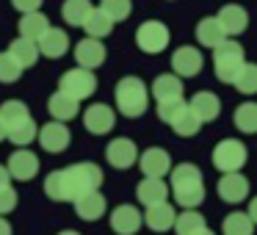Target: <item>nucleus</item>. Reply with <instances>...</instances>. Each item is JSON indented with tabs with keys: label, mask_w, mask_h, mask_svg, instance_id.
<instances>
[{
	"label": "nucleus",
	"mask_w": 257,
	"mask_h": 235,
	"mask_svg": "<svg viewBox=\"0 0 257 235\" xmlns=\"http://www.w3.org/2000/svg\"><path fill=\"white\" fill-rule=\"evenodd\" d=\"M102 169L91 161L72 163L67 169H56L45 177V194L56 202H75L89 191H100Z\"/></svg>",
	"instance_id": "obj_1"
},
{
	"label": "nucleus",
	"mask_w": 257,
	"mask_h": 235,
	"mask_svg": "<svg viewBox=\"0 0 257 235\" xmlns=\"http://www.w3.org/2000/svg\"><path fill=\"white\" fill-rule=\"evenodd\" d=\"M172 194L174 202L185 210H194L205 202V180H202L199 166L194 163H180V166H172Z\"/></svg>",
	"instance_id": "obj_2"
},
{
	"label": "nucleus",
	"mask_w": 257,
	"mask_h": 235,
	"mask_svg": "<svg viewBox=\"0 0 257 235\" xmlns=\"http://www.w3.org/2000/svg\"><path fill=\"white\" fill-rule=\"evenodd\" d=\"M113 100H116V111L124 113L127 119H136L147 111L150 105V97H147V86L141 83L139 78L127 75L116 83V91H113Z\"/></svg>",
	"instance_id": "obj_3"
},
{
	"label": "nucleus",
	"mask_w": 257,
	"mask_h": 235,
	"mask_svg": "<svg viewBox=\"0 0 257 235\" xmlns=\"http://www.w3.org/2000/svg\"><path fill=\"white\" fill-rule=\"evenodd\" d=\"M243 47L238 45L235 39H224L218 47H213V67H216V78L221 83H232L238 69L243 67L246 56Z\"/></svg>",
	"instance_id": "obj_4"
},
{
	"label": "nucleus",
	"mask_w": 257,
	"mask_h": 235,
	"mask_svg": "<svg viewBox=\"0 0 257 235\" xmlns=\"http://www.w3.org/2000/svg\"><path fill=\"white\" fill-rule=\"evenodd\" d=\"M246 158H249L246 147L240 144V141H235V139H221L216 147H213V166H216L218 172H224V174L240 172V169L246 166Z\"/></svg>",
	"instance_id": "obj_5"
},
{
	"label": "nucleus",
	"mask_w": 257,
	"mask_h": 235,
	"mask_svg": "<svg viewBox=\"0 0 257 235\" xmlns=\"http://www.w3.org/2000/svg\"><path fill=\"white\" fill-rule=\"evenodd\" d=\"M58 91H64L67 97L72 100H86L97 91V78L91 69H83V67H75V69H67L61 75V83H58Z\"/></svg>",
	"instance_id": "obj_6"
},
{
	"label": "nucleus",
	"mask_w": 257,
	"mask_h": 235,
	"mask_svg": "<svg viewBox=\"0 0 257 235\" xmlns=\"http://www.w3.org/2000/svg\"><path fill=\"white\" fill-rule=\"evenodd\" d=\"M136 45H139L141 53L158 56V53H163L169 47V28L161 20H147V23H141L139 31H136Z\"/></svg>",
	"instance_id": "obj_7"
},
{
	"label": "nucleus",
	"mask_w": 257,
	"mask_h": 235,
	"mask_svg": "<svg viewBox=\"0 0 257 235\" xmlns=\"http://www.w3.org/2000/svg\"><path fill=\"white\" fill-rule=\"evenodd\" d=\"M202 67H205V58L196 47L183 45L172 53V69L177 78H196L202 72Z\"/></svg>",
	"instance_id": "obj_8"
},
{
	"label": "nucleus",
	"mask_w": 257,
	"mask_h": 235,
	"mask_svg": "<svg viewBox=\"0 0 257 235\" xmlns=\"http://www.w3.org/2000/svg\"><path fill=\"white\" fill-rule=\"evenodd\" d=\"M136 163L141 166L144 177H166V174L172 172V158H169V152L161 150V147H147L144 152H139Z\"/></svg>",
	"instance_id": "obj_9"
},
{
	"label": "nucleus",
	"mask_w": 257,
	"mask_h": 235,
	"mask_svg": "<svg viewBox=\"0 0 257 235\" xmlns=\"http://www.w3.org/2000/svg\"><path fill=\"white\" fill-rule=\"evenodd\" d=\"M83 125L89 133L94 136H105L113 130V125H116V113H113L111 105H105V102H94V105H89L83 111Z\"/></svg>",
	"instance_id": "obj_10"
},
{
	"label": "nucleus",
	"mask_w": 257,
	"mask_h": 235,
	"mask_svg": "<svg viewBox=\"0 0 257 235\" xmlns=\"http://www.w3.org/2000/svg\"><path fill=\"white\" fill-rule=\"evenodd\" d=\"M36 136H39L42 150H47V152H64L69 147V141H72V133H69V128L64 122L42 125V128L36 130Z\"/></svg>",
	"instance_id": "obj_11"
},
{
	"label": "nucleus",
	"mask_w": 257,
	"mask_h": 235,
	"mask_svg": "<svg viewBox=\"0 0 257 235\" xmlns=\"http://www.w3.org/2000/svg\"><path fill=\"white\" fill-rule=\"evenodd\" d=\"M6 163H9L6 166L9 177H14V180H34L36 172H39V158L31 150H25V147H20L17 152H12Z\"/></svg>",
	"instance_id": "obj_12"
},
{
	"label": "nucleus",
	"mask_w": 257,
	"mask_h": 235,
	"mask_svg": "<svg viewBox=\"0 0 257 235\" xmlns=\"http://www.w3.org/2000/svg\"><path fill=\"white\" fill-rule=\"evenodd\" d=\"M216 191H218V196H221L227 205H238V202H243L246 196H249V180H246L240 172L221 174Z\"/></svg>",
	"instance_id": "obj_13"
},
{
	"label": "nucleus",
	"mask_w": 257,
	"mask_h": 235,
	"mask_svg": "<svg viewBox=\"0 0 257 235\" xmlns=\"http://www.w3.org/2000/svg\"><path fill=\"white\" fill-rule=\"evenodd\" d=\"M105 158L113 169H130L136 166V158H139V147H136L133 139H113L105 150Z\"/></svg>",
	"instance_id": "obj_14"
},
{
	"label": "nucleus",
	"mask_w": 257,
	"mask_h": 235,
	"mask_svg": "<svg viewBox=\"0 0 257 235\" xmlns=\"http://www.w3.org/2000/svg\"><path fill=\"white\" fill-rule=\"evenodd\" d=\"M218 25L224 28V34H227V39H235L238 34H243L246 25H249V14H246L243 6H238V3H227V6H221V12H218Z\"/></svg>",
	"instance_id": "obj_15"
},
{
	"label": "nucleus",
	"mask_w": 257,
	"mask_h": 235,
	"mask_svg": "<svg viewBox=\"0 0 257 235\" xmlns=\"http://www.w3.org/2000/svg\"><path fill=\"white\" fill-rule=\"evenodd\" d=\"M105 45H102L100 39H80L78 45H75V61H78V67L83 69H97L102 61H105Z\"/></svg>",
	"instance_id": "obj_16"
},
{
	"label": "nucleus",
	"mask_w": 257,
	"mask_h": 235,
	"mask_svg": "<svg viewBox=\"0 0 257 235\" xmlns=\"http://www.w3.org/2000/svg\"><path fill=\"white\" fill-rule=\"evenodd\" d=\"M141 213H139V207H133V205H119V207H113V213H111V229L116 235H136L141 229Z\"/></svg>",
	"instance_id": "obj_17"
},
{
	"label": "nucleus",
	"mask_w": 257,
	"mask_h": 235,
	"mask_svg": "<svg viewBox=\"0 0 257 235\" xmlns=\"http://www.w3.org/2000/svg\"><path fill=\"white\" fill-rule=\"evenodd\" d=\"M191 111L199 116V122H216L218 113H221V100H218V94H213V91H196L194 97H191Z\"/></svg>",
	"instance_id": "obj_18"
},
{
	"label": "nucleus",
	"mask_w": 257,
	"mask_h": 235,
	"mask_svg": "<svg viewBox=\"0 0 257 235\" xmlns=\"http://www.w3.org/2000/svg\"><path fill=\"white\" fill-rule=\"evenodd\" d=\"M174 216H177V210H174L169 202H158V205L147 207L141 221H147V227H150L152 232H169L172 224H174Z\"/></svg>",
	"instance_id": "obj_19"
},
{
	"label": "nucleus",
	"mask_w": 257,
	"mask_h": 235,
	"mask_svg": "<svg viewBox=\"0 0 257 235\" xmlns=\"http://www.w3.org/2000/svg\"><path fill=\"white\" fill-rule=\"evenodd\" d=\"M36 47H39V56H47V58H61L64 53L69 50V36L67 31L61 28H47L45 36H42L39 42H36Z\"/></svg>",
	"instance_id": "obj_20"
},
{
	"label": "nucleus",
	"mask_w": 257,
	"mask_h": 235,
	"mask_svg": "<svg viewBox=\"0 0 257 235\" xmlns=\"http://www.w3.org/2000/svg\"><path fill=\"white\" fill-rule=\"evenodd\" d=\"M105 207H108V202L100 191H89V194L75 199V213H78L83 221H97V218H102Z\"/></svg>",
	"instance_id": "obj_21"
},
{
	"label": "nucleus",
	"mask_w": 257,
	"mask_h": 235,
	"mask_svg": "<svg viewBox=\"0 0 257 235\" xmlns=\"http://www.w3.org/2000/svg\"><path fill=\"white\" fill-rule=\"evenodd\" d=\"M152 97H155L158 102H169V100H183V78H177V75H158L155 80H152Z\"/></svg>",
	"instance_id": "obj_22"
},
{
	"label": "nucleus",
	"mask_w": 257,
	"mask_h": 235,
	"mask_svg": "<svg viewBox=\"0 0 257 235\" xmlns=\"http://www.w3.org/2000/svg\"><path fill=\"white\" fill-rule=\"evenodd\" d=\"M136 196H139V202L144 207L158 205V202H166L169 185L163 183V177H144L139 183V188H136Z\"/></svg>",
	"instance_id": "obj_23"
},
{
	"label": "nucleus",
	"mask_w": 257,
	"mask_h": 235,
	"mask_svg": "<svg viewBox=\"0 0 257 235\" xmlns=\"http://www.w3.org/2000/svg\"><path fill=\"white\" fill-rule=\"evenodd\" d=\"M47 111H50L53 122H64V125H67L69 119L78 116L80 102H78V100H72V97H67L64 91H56V94H53L50 100H47Z\"/></svg>",
	"instance_id": "obj_24"
},
{
	"label": "nucleus",
	"mask_w": 257,
	"mask_h": 235,
	"mask_svg": "<svg viewBox=\"0 0 257 235\" xmlns=\"http://www.w3.org/2000/svg\"><path fill=\"white\" fill-rule=\"evenodd\" d=\"M28 119H31V111H28V105H25V102L9 100V102H3V105H0V125H3V130H6V133H12L14 128H20V125L28 122Z\"/></svg>",
	"instance_id": "obj_25"
},
{
	"label": "nucleus",
	"mask_w": 257,
	"mask_h": 235,
	"mask_svg": "<svg viewBox=\"0 0 257 235\" xmlns=\"http://www.w3.org/2000/svg\"><path fill=\"white\" fill-rule=\"evenodd\" d=\"M47 28H50V20H47L42 12L23 14V20H20V36L28 39V42H39Z\"/></svg>",
	"instance_id": "obj_26"
},
{
	"label": "nucleus",
	"mask_w": 257,
	"mask_h": 235,
	"mask_svg": "<svg viewBox=\"0 0 257 235\" xmlns=\"http://www.w3.org/2000/svg\"><path fill=\"white\" fill-rule=\"evenodd\" d=\"M196 39H199L202 47H218L224 39H227V34H224V28L218 25L216 17H205L199 20V25H196Z\"/></svg>",
	"instance_id": "obj_27"
},
{
	"label": "nucleus",
	"mask_w": 257,
	"mask_h": 235,
	"mask_svg": "<svg viewBox=\"0 0 257 235\" xmlns=\"http://www.w3.org/2000/svg\"><path fill=\"white\" fill-rule=\"evenodd\" d=\"M6 53H9V56H12L23 69L34 67L36 58H39V47H36V42H28V39H23V36H17V39H14L12 45H9V50H6Z\"/></svg>",
	"instance_id": "obj_28"
},
{
	"label": "nucleus",
	"mask_w": 257,
	"mask_h": 235,
	"mask_svg": "<svg viewBox=\"0 0 257 235\" xmlns=\"http://www.w3.org/2000/svg\"><path fill=\"white\" fill-rule=\"evenodd\" d=\"M91 3L89 0H64V6H61V17L67 25H75V28H83L86 17L91 14Z\"/></svg>",
	"instance_id": "obj_29"
},
{
	"label": "nucleus",
	"mask_w": 257,
	"mask_h": 235,
	"mask_svg": "<svg viewBox=\"0 0 257 235\" xmlns=\"http://www.w3.org/2000/svg\"><path fill=\"white\" fill-rule=\"evenodd\" d=\"M205 227H207V224H205V216H202L199 210H185V213H180V216H174V224H172V229H174L177 235H199Z\"/></svg>",
	"instance_id": "obj_30"
},
{
	"label": "nucleus",
	"mask_w": 257,
	"mask_h": 235,
	"mask_svg": "<svg viewBox=\"0 0 257 235\" xmlns=\"http://www.w3.org/2000/svg\"><path fill=\"white\" fill-rule=\"evenodd\" d=\"M199 128H202L199 116H196V113L191 111V105L185 102V105L180 108V113L174 116L172 130H174L177 136H185V139H191V136H196V133H199Z\"/></svg>",
	"instance_id": "obj_31"
},
{
	"label": "nucleus",
	"mask_w": 257,
	"mask_h": 235,
	"mask_svg": "<svg viewBox=\"0 0 257 235\" xmlns=\"http://www.w3.org/2000/svg\"><path fill=\"white\" fill-rule=\"evenodd\" d=\"M83 31L89 34V39H105V36L113 31V23L100 12V9H91V14L83 23Z\"/></svg>",
	"instance_id": "obj_32"
},
{
	"label": "nucleus",
	"mask_w": 257,
	"mask_h": 235,
	"mask_svg": "<svg viewBox=\"0 0 257 235\" xmlns=\"http://www.w3.org/2000/svg\"><path fill=\"white\" fill-rule=\"evenodd\" d=\"M232 122L240 133H254L257 130V105L254 102H240L232 113Z\"/></svg>",
	"instance_id": "obj_33"
},
{
	"label": "nucleus",
	"mask_w": 257,
	"mask_h": 235,
	"mask_svg": "<svg viewBox=\"0 0 257 235\" xmlns=\"http://www.w3.org/2000/svg\"><path fill=\"white\" fill-rule=\"evenodd\" d=\"M221 229H224V235H254V221H251L246 213L235 210L224 218Z\"/></svg>",
	"instance_id": "obj_34"
},
{
	"label": "nucleus",
	"mask_w": 257,
	"mask_h": 235,
	"mask_svg": "<svg viewBox=\"0 0 257 235\" xmlns=\"http://www.w3.org/2000/svg\"><path fill=\"white\" fill-rule=\"evenodd\" d=\"M97 9H100L111 23H124V20L130 17V12H133V3H130V0H100Z\"/></svg>",
	"instance_id": "obj_35"
},
{
	"label": "nucleus",
	"mask_w": 257,
	"mask_h": 235,
	"mask_svg": "<svg viewBox=\"0 0 257 235\" xmlns=\"http://www.w3.org/2000/svg\"><path fill=\"white\" fill-rule=\"evenodd\" d=\"M232 86L240 91V94H254V91H257V67H254V64L243 61V67L238 69Z\"/></svg>",
	"instance_id": "obj_36"
},
{
	"label": "nucleus",
	"mask_w": 257,
	"mask_h": 235,
	"mask_svg": "<svg viewBox=\"0 0 257 235\" xmlns=\"http://www.w3.org/2000/svg\"><path fill=\"white\" fill-rule=\"evenodd\" d=\"M6 139L12 141V144H17V147H28L31 141H36V122L34 119L23 122L20 128H14L12 133H6Z\"/></svg>",
	"instance_id": "obj_37"
},
{
	"label": "nucleus",
	"mask_w": 257,
	"mask_h": 235,
	"mask_svg": "<svg viewBox=\"0 0 257 235\" xmlns=\"http://www.w3.org/2000/svg\"><path fill=\"white\" fill-rule=\"evenodd\" d=\"M23 78V67L9 53H0V83H17Z\"/></svg>",
	"instance_id": "obj_38"
},
{
	"label": "nucleus",
	"mask_w": 257,
	"mask_h": 235,
	"mask_svg": "<svg viewBox=\"0 0 257 235\" xmlns=\"http://www.w3.org/2000/svg\"><path fill=\"white\" fill-rule=\"evenodd\" d=\"M185 105V100H169V102H158V116H161V122L172 125L174 116L180 113V108Z\"/></svg>",
	"instance_id": "obj_39"
},
{
	"label": "nucleus",
	"mask_w": 257,
	"mask_h": 235,
	"mask_svg": "<svg viewBox=\"0 0 257 235\" xmlns=\"http://www.w3.org/2000/svg\"><path fill=\"white\" fill-rule=\"evenodd\" d=\"M14 207H17V191H14L12 185H6V188H0V216H6V213H12Z\"/></svg>",
	"instance_id": "obj_40"
},
{
	"label": "nucleus",
	"mask_w": 257,
	"mask_h": 235,
	"mask_svg": "<svg viewBox=\"0 0 257 235\" xmlns=\"http://www.w3.org/2000/svg\"><path fill=\"white\" fill-rule=\"evenodd\" d=\"M42 3H45V0H12V6L17 9V12H23V14L39 12V9H42Z\"/></svg>",
	"instance_id": "obj_41"
},
{
	"label": "nucleus",
	"mask_w": 257,
	"mask_h": 235,
	"mask_svg": "<svg viewBox=\"0 0 257 235\" xmlns=\"http://www.w3.org/2000/svg\"><path fill=\"white\" fill-rule=\"evenodd\" d=\"M0 235H12V224L6 221V216H0Z\"/></svg>",
	"instance_id": "obj_42"
},
{
	"label": "nucleus",
	"mask_w": 257,
	"mask_h": 235,
	"mask_svg": "<svg viewBox=\"0 0 257 235\" xmlns=\"http://www.w3.org/2000/svg\"><path fill=\"white\" fill-rule=\"evenodd\" d=\"M9 180H12V177H9L6 166H0V188H6V185H9Z\"/></svg>",
	"instance_id": "obj_43"
},
{
	"label": "nucleus",
	"mask_w": 257,
	"mask_h": 235,
	"mask_svg": "<svg viewBox=\"0 0 257 235\" xmlns=\"http://www.w3.org/2000/svg\"><path fill=\"white\" fill-rule=\"evenodd\" d=\"M0 141H6V130H3V125H0Z\"/></svg>",
	"instance_id": "obj_44"
},
{
	"label": "nucleus",
	"mask_w": 257,
	"mask_h": 235,
	"mask_svg": "<svg viewBox=\"0 0 257 235\" xmlns=\"http://www.w3.org/2000/svg\"><path fill=\"white\" fill-rule=\"evenodd\" d=\"M58 235H80V232H72V229H64V232H58Z\"/></svg>",
	"instance_id": "obj_45"
},
{
	"label": "nucleus",
	"mask_w": 257,
	"mask_h": 235,
	"mask_svg": "<svg viewBox=\"0 0 257 235\" xmlns=\"http://www.w3.org/2000/svg\"><path fill=\"white\" fill-rule=\"evenodd\" d=\"M199 235H213V232H210V229H207V227H205V229H202V232H199Z\"/></svg>",
	"instance_id": "obj_46"
}]
</instances>
